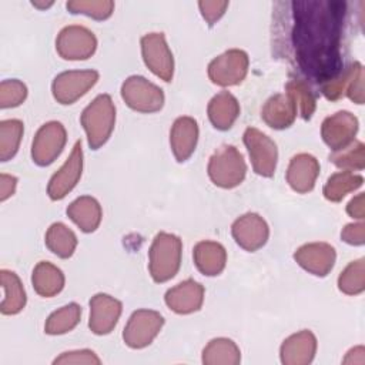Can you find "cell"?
Masks as SVG:
<instances>
[{"label": "cell", "mask_w": 365, "mask_h": 365, "mask_svg": "<svg viewBox=\"0 0 365 365\" xmlns=\"http://www.w3.org/2000/svg\"><path fill=\"white\" fill-rule=\"evenodd\" d=\"M291 43L301 71L317 83H327L342 70L341 36L345 3L294 1Z\"/></svg>", "instance_id": "obj_1"}, {"label": "cell", "mask_w": 365, "mask_h": 365, "mask_svg": "<svg viewBox=\"0 0 365 365\" xmlns=\"http://www.w3.org/2000/svg\"><path fill=\"white\" fill-rule=\"evenodd\" d=\"M81 125L87 134L88 145L100 148L111 135L115 123V107L108 94L97 96L81 113Z\"/></svg>", "instance_id": "obj_2"}, {"label": "cell", "mask_w": 365, "mask_h": 365, "mask_svg": "<svg viewBox=\"0 0 365 365\" xmlns=\"http://www.w3.org/2000/svg\"><path fill=\"white\" fill-rule=\"evenodd\" d=\"M181 240L168 232L155 235L150 247V274L155 282H165L171 279L181 264Z\"/></svg>", "instance_id": "obj_3"}, {"label": "cell", "mask_w": 365, "mask_h": 365, "mask_svg": "<svg viewBox=\"0 0 365 365\" xmlns=\"http://www.w3.org/2000/svg\"><path fill=\"white\" fill-rule=\"evenodd\" d=\"M247 165L242 154L234 145H222L210 158L208 175L221 188H234L242 182Z\"/></svg>", "instance_id": "obj_4"}, {"label": "cell", "mask_w": 365, "mask_h": 365, "mask_svg": "<svg viewBox=\"0 0 365 365\" xmlns=\"http://www.w3.org/2000/svg\"><path fill=\"white\" fill-rule=\"evenodd\" d=\"M121 97L130 108L140 113L158 111L164 104L163 90L141 76H131L123 83Z\"/></svg>", "instance_id": "obj_5"}, {"label": "cell", "mask_w": 365, "mask_h": 365, "mask_svg": "<svg viewBox=\"0 0 365 365\" xmlns=\"http://www.w3.org/2000/svg\"><path fill=\"white\" fill-rule=\"evenodd\" d=\"M67 140L66 128L58 121H48L43 124L33 140L31 157L33 161L41 167L51 164L63 151Z\"/></svg>", "instance_id": "obj_6"}, {"label": "cell", "mask_w": 365, "mask_h": 365, "mask_svg": "<svg viewBox=\"0 0 365 365\" xmlns=\"http://www.w3.org/2000/svg\"><path fill=\"white\" fill-rule=\"evenodd\" d=\"M244 144L250 153L252 168L258 175L271 177L275 173L278 150L275 143L254 127H248L244 133Z\"/></svg>", "instance_id": "obj_7"}, {"label": "cell", "mask_w": 365, "mask_h": 365, "mask_svg": "<svg viewBox=\"0 0 365 365\" xmlns=\"http://www.w3.org/2000/svg\"><path fill=\"white\" fill-rule=\"evenodd\" d=\"M163 324L164 318L157 311L138 309L133 312L124 328V342L134 349L144 348L158 335Z\"/></svg>", "instance_id": "obj_8"}, {"label": "cell", "mask_w": 365, "mask_h": 365, "mask_svg": "<svg viewBox=\"0 0 365 365\" xmlns=\"http://www.w3.org/2000/svg\"><path fill=\"white\" fill-rule=\"evenodd\" d=\"M98 80L96 70H70L63 71L53 80L51 90L60 104H73L84 96Z\"/></svg>", "instance_id": "obj_9"}, {"label": "cell", "mask_w": 365, "mask_h": 365, "mask_svg": "<svg viewBox=\"0 0 365 365\" xmlns=\"http://www.w3.org/2000/svg\"><path fill=\"white\" fill-rule=\"evenodd\" d=\"M96 48V36L81 26L64 27L56 40V50L66 60H86L94 54Z\"/></svg>", "instance_id": "obj_10"}, {"label": "cell", "mask_w": 365, "mask_h": 365, "mask_svg": "<svg viewBox=\"0 0 365 365\" xmlns=\"http://www.w3.org/2000/svg\"><path fill=\"white\" fill-rule=\"evenodd\" d=\"M248 70L245 51L232 48L215 57L208 66V77L218 86H234L244 80Z\"/></svg>", "instance_id": "obj_11"}, {"label": "cell", "mask_w": 365, "mask_h": 365, "mask_svg": "<svg viewBox=\"0 0 365 365\" xmlns=\"http://www.w3.org/2000/svg\"><path fill=\"white\" fill-rule=\"evenodd\" d=\"M141 53L145 66L161 80L171 81L174 73L173 54L163 33H150L141 38Z\"/></svg>", "instance_id": "obj_12"}, {"label": "cell", "mask_w": 365, "mask_h": 365, "mask_svg": "<svg viewBox=\"0 0 365 365\" xmlns=\"http://www.w3.org/2000/svg\"><path fill=\"white\" fill-rule=\"evenodd\" d=\"M83 171V150H81V140H77L70 157L66 163L58 168L57 173L53 174L50 178L47 194L51 200L57 201L64 198L78 182Z\"/></svg>", "instance_id": "obj_13"}, {"label": "cell", "mask_w": 365, "mask_h": 365, "mask_svg": "<svg viewBox=\"0 0 365 365\" xmlns=\"http://www.w3.org/2000/svg\"><path fill=\"white\" fill-rule=\"evenodd\" d=\"M358 120L349 111H338L324 120L321 134L325 144L335 153L354 143Z\"/></svg>", "instance_id": "obj_14"}, {"label": "cell", "mask_w": 365, "mask_h": 365, "mask_svg": "<svg viewBox=\"0 0 365 365\" xmlns=\"http://www.w3.org/2000/svg\"><path fill=\"white\" fill-rule=\"evenodd\" d=\"M231 231L235 242L247 251H257L261 248L269 235V230L264 218L254 212H248L237 218Z\"/></svg>", "instance_id": "obj_15"}, {"label": "cell", "mask_w": 365, "mask_h": 365, "mask_svg": "<svg viewBox=\"0 0 365 365\" xmlns=\"http://www.w3.org/2000/svg\"><path fill=\"white\" fill-rule=\"evenodd\" d=\"M121 302L108 294H97L90 299V329L97 335H106L113 331L120 315Z\"/></svg>", "instance_id": "obj_16"}, {"label": "cell", "mask_w": 365, "mask_h": 365, "mask_svg": "<svg viewBox=\"0 0 365 365\" xmlns=\"http://www.w3.org/2000/svg\"><path fill=\"white\" fill-rule=\"evenodd\" d=\"M295 261L308 272L325 277L335 264V250L327 242H311L299 247L294 254Z\"/></svg>", "instance_id": "obj_17"}, {"label": "cell", "mask_w": 365, "mask_h": 365, "mask_svg": "<svg viewBox=\"0 0 365 365\" xmlns=\"http://www.w3.org/2000/svg\"><path fill=\"white\" fill-rule=\"evenodd\" d=\"M204 287L194 279H185L170 288L165 294V304L177 314H191L201 308Z\"/></svg>", "instance_id": "obj_18"}, {"label": "cell", "mask_w": 365, "mask_h": 365, "mask_svg": "<svg viewBox=\"0 0 365 365\" xmlns=\"http://www.w3.org/2000/svg\"><path fill=\"white\" fill-rule=\"evenodd\" d=\"M317 351V338L308 331L302 329L288 336L281 345V362L285 365H307L314 359Z\"/></svg>", "instance_id": "obj_19"}, {"label": "cell", "mask_w": 365, "mask_h": 365, "mask_svg": "<svg viewBox=\"0 0 365 365\" xmlns=\"http://www.w3.org/2000/svg\"><path fill=\"white\" fill-rule=\"evenodd\" d=\"M319 174V163L311 154L294 155L287 170V181L297 192H308L314 188Z\"/></svg>", "instance_id": "obj_20"}, {"label": "cell", "mask_w": 365, "mask_h": 365, "mask_svg": "<svg viewBox=\"0 0 365 365\" xmlns=\"http://www.w3.org/2000/svg\"><path fill=\"white\" fill-rule=\"evenodd\" d=\"M198 125L191 117H178L170 131V144L177 161H185L195 150Z\"/></svg>", "instance_id": "obj_21"}, {"label": "cell", "mask_w": 365, "mask_h": 365, "mask_svg": "<svg viewBox=\"0 0 365 365\" xmlns=\"http://www.w3.org/2000/svg\"><path fill=\"white\" fill-rule=\"evenodd\" d=\"M297 113V106L288 94H275L262 107L261 117L269 127L281 130L294 123Z\"/></svg>", "instance_id": "obj_22"}, {"label": "cell", "mask_w": 365, "mask_h": 365, "mask_svg": "<svg viewBox=\"0 0 365 365\" xmlns=\"http://www.w3.org/2000/svg\"><path fill=\"white\" fill-rule=\"evenodd\" d=\"M192 257L198 271L208 277L218 275L227 262L225 248L215 241H200L194 247Z\"/></svg>", "instance_id": "obj_23"}, {"label": "cell", "mask_w": 365, "mask_h": 365, "mask_svg": "<svg viewBox=\"0 0 365 365\" xmlns=\"http://www.w3.org/2000/svg\"><path fill=\"white\" fill-rule=\"evenodd\" d=\"M67 215L80 227L84 232H93L100 225L103 211L98 201L90 195L76 198L67 207Z\"/></svg>", "instance_id": "obj_24"}, {"label": "cell", "mask_w": 365, "mask_h": 365, "mask_svg": "<svg viewBox=\"0 0 365 365\" xmlns=\"http://www.w3.org/2000/svg\"><path fill=\"white\" fill-rule=\"evenodd\" d=\"M238 115H240V104L231 93L221 91L211 98L208 104V117L215 128L218 130L231 128Z\"/></svg>", "instance_id": "obj_25"}, {"label": "cell", "mask_w": 365, "mask_h": 365, "mask_svg": "<svg viewBox=\"0 0 365 365\" xmlns=\"http://www.w3.org/2000/svg\"><path fill=\"white\" fill-rule=\"evenodd\" d=\"M31 282L38 295L50 298L63 289L64 275L63 271L51 262L40 261L33 271Z\"/></svg>", "instance_id": "obj_26"}, {"label": "cell", "mask_w": 365, "mask_h": 365, "mask_svg": "<svg viewBox=\"0 0 365 365\" xmlns=\"http://www.w3.org/2000/svg\"><path fill=\"white\" fill-rule=\"evenodd\" d=\"M1 288L4 297L0 304V311L4 315H13L20 312L26 305V292L21 285L20 278L16 272L1 269Z\"/></svg>", "instance_id": "obj_27"}, {"label": "cell", "mask_w": 365, "mask_h": 365, "mask_svg": "<svg viewBox=\"0 0 365 365\" xmlns=\"http://www.w3.org/2000/svg\"><path fill=\"white\" fill-rule=\"evenodd\" d=\"M241 361V352L234 341L227 338H217L202 351V362L207 365H237Z\"/></svg>", "instance_id": "obj_28"}, {"label": "cell", "mask_w": 365, "mask_h": 365, "mask_svg": "<svg viewBox=\"0 0 365 365\" xmlns=\"http://www.w3.org/2000/svg\"><path fill=\"white\" fill-rule=\"evenodd\" d=\"M46 245L57 257L68 258L77 247V237L63 222H54L46 232Z\"/></svg>", "instance_id": "obj_29"}, {"label": "cell", "mask_w": 365, "mask_h": 365, "mask_svg": "<svg viewBox=\"0 0 365 365\" xmlns=\"http://www.w3.org/2000/svg\"><path fill=\"white\" fill-rule=\"evenodd\" d=\"M364 182L362 175L354 171H339L332 174L324 185V197L332 202L341 201L348 192L355 191Z\"/></svg>", "instance_id": "obj_30"}, {"label": "cell", "mask_w": 365, "mask_h": 365, "mask_svg": "<svg viewBox=\"0 0 365 365\" xmlns=\"http://www.w3.org/2000/svg\"><path fill=\"white\" fill-rule=\"evenodd\" d=\"M81 308L76 302L61 307L54 311L46 321L44 331L50 335H61L71 331L80 321Z\"/></svg>", "instance_id": "obj_31"}, {"label": "cell", "mask_w": 365, "mask_h": 365, "mask_svg": "<svg viewBox=\"0 0 365 365\" xmlns=\"http://www.w3.org/2000/svg\"><path fill=\"white\" fill-rule=\"evenodd\" d=\"M23 135V123L20 120H3L0 123V160L7 161L19 150Z\"/></svg>", "instance_id": "obj_32"}, {"label": "cell", "mask_w": 365, "mask_h": 365, "mask_svg": "<svg viewBox=\"0 0 365 365\" xmlns=\"http://www.w3.org/2000/svg\"><path fill=\"white\" fill-rule=\"evenodd\" d=\"M287 94L294 100L301 117L309 120L315 111V97L308 84L301 78H292L287 83Z\"/></svg>", "instance_id": "obj_33"}, {"label": "cell", "mask_w": 365, "mask_h": 365, "mask_svg": "<svg viewBox=\"0 0 365 365\" xmlns=\"http://www.w3.org/2000/svg\"><path fill=\"white\" fill-rule=\"evenodd\" d=\"M361 70H362V64L358 61L349 64L346 68H342L336 77L322 84V93L325 94V97L328 100L341 98L346 93L352 80Z\"/></svg>", "instance_id": "obj_34"}, {"label": "cell", "mask_w": 365, "mask_h": 365, "mask_svg": "<svg viewBox=\"0 0 365 365\" xmlns=\"http://www.w3.org/2000/svg\"><path fill=\"white\" fill-rule=\"evenodd\" d=\"M338 288L348 295H356L364 291V258L352 261L346 265L338 278Z\"/></svg>", "instance_id": "obj_35"}, {"label": "cell", "mask_w": 365, "mask_h": 365, "mask_svg": "<svg viewBox=\"0 0 365 365\" xmlns=\"http://www.w3.org/2000/svg\"><path fill=\"white\" fill-rule=\"evenodd\" d=\"M365 145L361 141H355L345 147L344 150L335 151L332 155H329V160L344 171H354V170H362L365 164Z\"/></svg>", "instance_id": "obj_36"}, {"label": "cell", "mask_w": 365, "mask_h": 365, "mask_svg": "<svg viewBox=\"0 0 365 365\" xmlns=\"http://www.w3.org/2000/svg\"><path fill=\"white\" fill-rule=\"evenodd\" d=\"M27 96V87L24 83L13 78L3 80L0 84V107L9 108L20 106Z\"/></svg>", "instance_id": "obj_37"}, {"label": "cell", "mask_w": 365, "mask_h": 365, "mask_svg": "<svg viewBox=\"0 0 365 365\" xmlns=\"http://www.w3.org/2000/svg\"><path fill=\"white\" fill-rule=\"evenodd\" d=\"M67 9L71 13H83L97 20H104L111 16L114 3L113 1H68Z\"/></svg>", "instance_id": "obj_38"}, {"label": "cell", "mask_w": 365, "mask_h": 365, "mask_svg": "<svg viewBox=\"0 0 365 365\" xmlns=\"http://www.w3.org/2000/svg\"><path fill=\"white\" fill-rule=\"evenodd\" d=\"M54 364H101L100 358L90 349L70 351L63 352L58 358L54 359Z\"/></svg>", "instance_id": "obj_39"}, {"label": "cell", "mask_w": 365, "mask_h": 365, "mask_svg": "<svg viewBox=\"0 0 365 365\" xmlns=\"http://www.w3.org/2000/svg\"><path fill=\"white\" fill-rule=\"evenodd\" d=\"M201 9L202 17L208 21V24H214L225 11L228 7L227 1H200L198 3Z\"/></svg>", "instance_id": "obj_40"}, {"label": "cell", "mask_w": 365, "mask_h": 365, "mask_svg": "<svg viewBox=\"0 0 365 365\" xmlns=\"http://www.w3.org/2000/svg\"><path fill=\"white\" fill-rule=\"evenodd\" d=\"M341 237L345 242L351 245H362L364 238H365V225L364 222H356V224H348L345 228L341 231Z\"/></svg>", "instance_id": "obj_41"}, {"label": "cell", "mask_w": 365, "mask_h": 365, "mask_svg": "<svg viewBox=\"0 0 365 365\" xmlns=\"http://www.w3.org/2000/svg\"><path fill=\"white\" fill-rule=\"evenodd\" d=\"M346 94L354 103L356 104L364 103V68L355 76V78L352 80L351 86L346 90Z\"/></svg>", "instance_id": "obj_42"}, {"label": "cell", "mask_w": 365, "mask_h": 365, "mask_svg": "<svg viewBox=\"0 0 365 365\" xmlns=\"http://www.w3.org/2000/svg\"><path fill=\"white\" fill-rule=\"evenodd\" d=\"M16 185H17V178L16 177L1 174L0 175V200L4 201L10 195H13L14 190H16Z\"/></svg>", "instance_id": "obj_43"}, {"label": "cell", "mask_w": 365, "mask_h": 365, "mask_svg": "<svg viewBox=\"0 0 365 365\" xmlns=\"http://www.w3.org/2000/svg\"><path fill=\"white\" fill-rule=\"evenodd\" d=\"M346 212L352 218L362 220L365 217V205H364V194H358L355 198H352L346 205Z\"/></svg>", "instance_id": "obj_44"}]
</instances>
